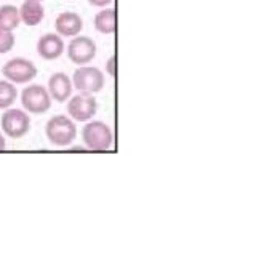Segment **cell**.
<instances>
[{"mask_svg":"<svg viewBox=\"0 0 256 256\" xmlns=\"http://www.w3.org/2000/svg\"><path fill=\"white\" fill-rule=\"evenodd\" d=\"M0 125L6 136L13 140L22 138L30 128V117L21 109H6L0 120Z\"/></svg>","mask_w":256,"mask_h":256,"instance_id":"obj_5","label":"cell"},{"mask_svg":"<svg viewBox=\"0 0 256 256\" xmlns=\"http://www.w3.org/2000/svg\"><path fill=\"white\" fill-rule=\"evenodd\" d=\"M94 28L101 34H114L116 32V10L104 8L94 16Z\"/></svg>","mask_w":256,"mask_h":256,"instance_id":"obj_13","label":"cell"},{"mask_svg":"<svg viewBox=\"0 0 256 256\" xmlns=\"http://www.w3.org/2000/svg\"><path fill=\"white\" fill-rule=\"evenodd\" d=\"M48 93H50L52 100L64 102L72 94V80L64 72H56L48 78Z\"/></svg>","mask_w":256,"mask_h":256,"instance_id":"obj_10","label":"cell"},{"mask_svg":"<svg viewBox=\"0 0 256 256\" xmlns=\"http://www.w3.org/2000/svg\"><path fill=\"white\" fill-rule=\"evenodd\" d=\"M4 77L12 84H28L37 76L36 64L26 58H13L2 69Z\"/></svg>","mask_w":256,"mask_h":256,"instance_id":"obj_6","label":"cell"},{"mask_svg":"<svg viewBox=\"0 0 256 256\" xmlns=\"http://www.w3.org/2000/svg\"><path fill=\"white\" fill-rule=\"evenodd\" d=\"M37 53L40 58L46 61L58 60L64 53V42L60 34H45L38 38L37 42Z\"/></svg>","mask_w":256,"mask_h":256,"instance_id":"obj_9","label":"cell"},{"mask_svg":"<svg viewBox=\"0 0 256 256\" xmlns=\"http://www.w3.org/2000/svg\"><path fill=\"white\" fill-rule=\"evenodd\" d=\"M108 72L110 76H114V56L109 58V61H108Z\"/></svg>","mask_w":256,"mask_h":256,"instance_id":"obj_18","label":"cell"},{"mask_svg":"<svg viewBox=\"0 0 256 256\" xmlns=\"http://www.w3.org/2000/svg\"><path fill=\"white\" fill-rule=\"evenodd\" d=\"M44 16H45L44 5L42 2H37V0H26L20 8V18L29 28L38 26L44 21Z\"/></svg>","mask_w":256,"mask_h":256,"instance_id":"obj_12","label":"cell"},{"mask_svg":"<svg viewBox=\"0 0 256 256\" xmlns=\"http://www.w3.org/2000/svg\"><path fill=\"white\" fill-rule=\"evenodd\" d=\"M82 140L90 150H108L112 146V132L104 122L93 120L84 126Z\"/></svg>","mask_w":256,"mask_h":256,"instance_id":"obj_3","label":"cell"},{"mask_svg":"<svg viewBox=\"0 0 256 256\" xmlns=\"http://www.w3.org/2000/svg\"><path fill=\"white\" fill-rule=\"evenodd\" d=\"M21 104L30 114H45L52 108V96L42 85H29L21 92Z\"/></svg>","mask_w":256,"mask_h":256,"instance_id":"obj_4","label":"cell"},{"mask_svg":"<svg viewBox=\"0 0 256 256\" xmlns=\"http://www.w3.org/2000/svg\"><path fill=\"white\" fill-rule=\"evenodd\" d=\"M46 138L53 146L64 148L69 146L70 142H74L77 136V126L74 120L66 116H54L46 122L45 126Z\"/></svg>","mask_w":256,"mask_h":256,"instance_id":"obj_1","label":"cell"},{"mask_svg":"<svg viewBox=\"0 0 256 256\" xmlns=\"http://www.w3.org/2000/svg\"><path fill=\"white\" fill-rule=\"evenodd\" d=\"M98 110V101L93 94L78 93L68 102V114L76 122H88Z\"/></svg>","mask_w":256,"mask_h":256,"instance_id":"obj_7","label":"cell"},{"mask_svg":"<svg viewBox=\"0 0 256 256\" xmlns=\"http://www.w3.org/2000/svg\"><path fill=\"white\" fill-rule=\"evenodd\" d=\"M20 10L14 5H2L0 6V29L13 32L20 26Z\"/></svg>","mask_w":256,"mask_h":256,"instance_id":"obj_14","label":"cell"},{"mask_svg":"<svg viewBox=\"0 0 256 256\" xmlns=\"http://www.w3.org/2000/svg\"><path fill=\"white\" fill-rule=\"evenodd\" d=\"M18 98V90L14 84L8 80H0V109H8Z\"/></svg>","mask_w":256,"mask_h":256,"instance_id":"obj_15","label":"cell"},{"mask_svg":"<svg viewBox=\"0 0 256 256\" xmlns=\"http://www.w3.org/2000/svg\"><path fill=\"white\" fill-rule=\"evenodd\" d=\"M37 2H42V0H37Z\"/></svg>","mask_w":256,"mask_h":256,"instance_id":"obj_20","label":"cell"},{"mask_svg":"<svg viewBox=\"0 0 256 256\" xmlns=\"http://www.w3.org/2000/svg\"><path fill=\"white\" fill-rule=\"evenodd\" d=\"M104 74L98 68H92V66H80L76 69L74 76H72V86H76L80 93H86V94H94L101 92L104 88Z\"/></svg>","mask_w":256,"mask_h":256,"instance_id":"obj_2","label":"cell"},{"mask_svg":"<svg viewBox=\"0 0 256 256\" xmlns=\"http://www.w3.org/2000/svg\"><path fill=\"white\" fill-rule=\"evenodd\" d=\"M14 46V36L10 30L0 29V54L8 53Z\"/></svg>","mask_w":256,"mask_h":256,"instance_id":"obj_16","label":"cell"},{"mask_svg":"<svg viewBox=\"0 0 256 256\" xmlns=\"http://www.w3.org/2000/svg\"><path fill=\"white\" fill-rule=\"evenodd\" d=\"M96 56V44L86 36H76L68 45V58L77 64L84 66L88 64Z\"/></svg>","mask_w":256,"mask_h":256,"instance_id":"obj_8","label":"cell"},{"mask_svg":"<svg viewBox=\"0 0 256 256\" xmlns=\"http://www.w3.org/2000/svg\"><path fill=\"white\" fill-rule=\"evenodd\" d=\"M112 2V0H88V4L93 6H106Z\"/></svg>","mask_w":256,"mask_h":256,"instance_id":"obj_17","label":"cell"},{"mask_svg":"<svg viewBox=\"0 0 256 256\" xmlns=\"http://www.w3.org/2000/svg\"><path fill=\"white\" fill-rule=\"evenodd\" d=\"M54 28L56 32L62 37H76L84 29V21L77 13L66 12L58 14V18L54 21Z\"/></svg>","mask_w":256,"mask_h":256,"instance_id":"obj_11","label":"cell"},{"mask_svg":"<svg viewBox=\"0 0 256 256\" xmlns=\"http://www.w3.org/2000/svg\"><path fill=\"white\" fill-rule=\"evenodd\" d=\"M5 146H6V144H5V138H4V134L0 133V150H4Z\"/></svg>","mask_w":256,"mask_h":256,"instance_id":"obj_19","label":"cell"}]
</instances>
